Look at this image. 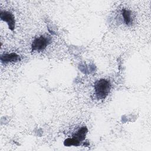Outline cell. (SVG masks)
I'll use <instances>...</instances> for the list:
<instances>
[{"mask_svg": "<svg viewBox=\"0 0 151 151\" xmlns=\"http://www.w3.org/2000/svg\"><path fill=\"white\" fill-rule=\"evenodd\" d=\"M111 84L109 80L100 79L94 83V92L99 100L104 99L109 94L111 90Z\"/></svg>", "mask_w": 151, "mask_h": 151, "instance_id": "1", "label": "cell"}, {"mask_svg": "<svg viewBox=\"0 0 151 151\" xmlns=\"http://www.w3.org/2000/svg\"><path fill=\"white\" fill-rule=\"evenodd\" d=\"M122 14L124 19V21L126 23V25H130L132 22V13L131 11L126 9H123L122 11Z\"/></svg>", "mask_w": 151, "mask_h": 151, "instance_id": "6", "label": "cell"}, {"mask_svg": "<svg viewBox=\"0 0 151 151\" xmlns=\"http://www.w3.org/2000/svg\"><path fill=\"white\" fill-rule=\"evenodd\" d=\"M87 132H88V129L86 126L81 127L80 129H79L77 130V132H76L73 135V137L80 142L81 141H83L85 139Z\"/></svg>", "mask_w": 151, "mask_h": 151, "instance_id": "5", "label": "cell"}, {"mask_svg": "<svg viewBox=\"0 0 151 151\" xmlns=\"http://www.w3.org/2000/svg\"><path fill=\"white\" fill-rule=\"evenodd\" d=\"M21 60L20 56L15 52L9 54H4L1 57V60L2 63L6 64L8 63L17 62Z\"/></svg>", "mask_w": 151, "mask_h": 151, "instance_id": "4", "label": "cell"}, {"mask_svg": "<svg viewBox=\"0 0 151 151\" xmlns=\"http://www.w3.org/2000/svg\"><path fill=\"white\" fill-rule=\"evenodd\" d=\"M51 42V38L48 36L41 35L36 38L31 45L32 51H42L45 49Z\"/></svg>", "mask_w": 151, "mask_h": 151, "instance_id": "2", "label": "cell"}, {"mask_svg": "<svg viewBox=\"0 0 151 151\" xmlns=\"http://www.w3.org/2000/svg\"><path fill=\"white\" fill-rule=\"evenodd\" d=\"M64 145L66 146H78L80 145V142L76 140V139L72 138H68L64 140Z\"/></svg>", "mask_w": 151, "mask_h": 151, "instance_id": "7", "label": "cell"}, {"mask_svg": "<svg viewBox=\"0 0 151 151\" xmlns=\"http://www.w3.org/2000/svg\"><path fill=\"white\" fill-rule=\"evenodd\" d=\"M1 19L6 22L9 28L13 31L15 28V18L14 15L8 11H2L0 14Z\"/></svg>", "mask_w": 151, "mask_h": 151, "instance_id": "3", "label": "cell"}]
</instances>
